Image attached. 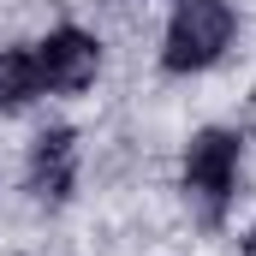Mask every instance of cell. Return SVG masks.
I'll use <instances>...</instances> for the list:
<instances>
[{
	"label": "cell",
	"instance_id": "1",
	"mask_svg": "<svg viewBox=\"0 0 256 256\" xmlns=\"http://www.w3.org/2000/svg\"><path fill=\"white\" fill-rule=\"evenodd\" d=\"M232 42V6L226 0H185L167 24V72H202L220 60V48Z\"/></svg>",
	"mask_w": 256,
	"mask_h": 256
},
{
	"label": "cell",
	"instance_id": "2",
	"mask_svg": "<svg viewBox=\"0 0 256 256\" xmlns=\"http://www.w3.org/2000/svg\"><path fill=\"white\" fill-rule=\"evenodd\" d=\"M232 179H238V137L232 131H196L185 149V191L208 214H220L232 196Z\"/></svg>",
	"mask_w": 256,
	"mask_h": 256
},
{
	"label": "cell",
	"instance_id": "3",
	"mask_svg": "<svg viewBox=\"0 0 256 256\" xmlns=\"http://www.w3.org/2000/svg\"><path fill=\"white\" fill-rule=\"evenodd\" d=\"M96 66H102V48H96V36H84V30H54L42 48H36V78H42V90H84V84H96Z\"/></svg>",
	"mask_w": 256,
	"mask_h": 256
},
{
	"label": "cell",
	"instance_id": "4",
	"mask_svg": "<svg viewBox=\"0 0 256 256\" xmlns=\"http://www.w3.org/2000/svg\"><path fill=\"white\" fill-rule=\"evenodd\" d=\"M72 167H78V137L72 131H42L36 137V155H30V185H36V196H48V202L72 196Z\"/></svg>",
	"mask_w": 256,
	"mask_h": 256
},
{
	"label": "cell",
	"instance_id": "5",
	"mask_svg": "<svg viewBox=\"0 0 256 256\" xmlns=\"http://www.w3.org/2000/svg\"><path fill=\"white\" fill-rule=\"evenodd\" d=\"M30 96H42V78H36V54H0V108H24Z\"/></svg>",
	"mask_w": 256,
	"mask_h": 256
},
{
	"label": "cell",
	"instance_id": "6",
	"mask_svg": "<svg viewBox=\"0 0 256 256\" xmlns=\"http://www.w3.org/2000/svg\"><path fill=\"white\" fill-rule=\"evenodd\" d=\"M250 250H256V226H250Z\"/></svg>",
	"mask_w": 256,
	"mask_h": 256
}]
</instances>
